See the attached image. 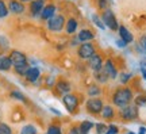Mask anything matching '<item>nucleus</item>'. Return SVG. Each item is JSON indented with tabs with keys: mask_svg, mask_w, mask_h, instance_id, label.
I'll return each instance as SVG.
<instances>
[{
	"mask_svg": "<svg viewBox=\"0 0 146 134\" xmlns=\"http://www.w3.org/2000/svg\"><path fill=\"white\" fill-rule=\"evenodd\" d=\"M134 100V91L133 88H130L129 85H122V87H118L115 89L112 95H111V102H112V106L115 107H123L126 104L133 103Z\"/></svg>",
	"mask_w": 146,
	"mask_h": 134,
	"instance_id": "nucleus-1",
	"label": "nucleus"
},
{
	"mask_svg": "<svg viewBox=\"0 0 146 134\" xmlns=\"http://www.w3.org/2000/svg\"><path fill=\"white\" fill-rule=\"evenodd\" d=\"M96 53H98V49L94 42H83L76 47V54L81 61H88Z\"/></svg>",
	"mask_w": 146,
	"mask_h": 134,
	"instance_id": "nucleus-2",
	"label": "nucleus"
},
{
	"mask_svg": "<svg viewBox=\"0 0 146 134\" xmlns=\"http://www.w3.org/2000/svg\"><path fill=\"white\" fill-rule=\"evenodd\" d=\"M65 21H66V16L64 14H56V15L50 18L46 23V29L50 33H54V34H60L64 31V27H65Z\"/></svg>",
	"mask_w": 146,
	"mask_h": 134,
	"instance_id": "nucleus-3",
	"label": "nucleus"
},
{
	"mask_svg": "<svg viewBox=\"0 0 146 134\" xmlns=\"http://www.w3.org/2000/svg\"><path fill=\"white\" fill-rule=\"evenodd\" d=\"M100 16H102V19L104 22L106 29H108V30H111V31H118V29H119V22H118V18H116V15H115V12L112 11L111 7L106 8L104 11H102V12H100Z\"/></svg>",
	"mask_w": 146,
	"mask_h": 134,
	"instance_id": "nucleus-4",
	"label": "nucleus"
},
{
	"mask_svg": "<svg viewBox=\"0 0 146 134\" xmlns=\"http://www.w3.org/2000/svg\"><path fill=\"white\" fill-rule=\"evenodd\" d=\"M138 110H139V108L137 107L135 104H134V102H133V103H130V104H126L123 107H120L119 111H118V115H119V118L122 119V121H126V122L135 121V119L138 118V114H139Z\"/></svg>",
	"mask_w": 146,
	"mask_h": 134,
	"instance_id": "nucleus-5",
	"label": "nucleus"
},
{
	"mask_svg": "<svg viewBox=\"0 0 146 134\" xmlns=\"http://www.w3.org/2000/svg\"><path fill=\"white\" fill-rule=\"evenodd\" d=\"M61 100H62V104L65 106L66 111L70 114H74L78 110V107H80V99H78V96L76 93L73 92H68L65 95H62Z\"/></svg>",
	"mask_w": 146,
	"mask_h": 134,
	"instance_id": "nucleus-6",
	"label": "nucleus"
},
{
	"mask_svg": "<svg viewBox=\"0 0 146 134\" xmlns=\"http://www.w3.org/2000/svg\"><path fill=\"white\" fill-rule=\"evenodd\" d=\"M103 106H104V102H103V99L100 96H98V98H88L87 102H85V110L91 115H99Z\"/></svg>",
	"mask_w": 146,
	"mask_h": 134,
	"instance_id": "nucleus-7",
	"label": "nucleus"
},
{
	"mask_svg": "<svg viewBox=\"0 0 146 134\" xmlns=\"http://www.w3.org/2000/svg\"><path fill=\"white\" fill-rule=\"evenodd\" d=\"M10 58L12 62V68L14 67H22V65H29V58L23 52L18 50V49H12L10 50Z\"/></svg>",
	"mask_w": 146,
	"mask_h": 134,
	"instance_id": "nucleus-8",
	"label": "nucleus"
},
{
	"mask_svg": "<svg viewBox=\"0 0 146 134\" xmlns=\"http://www.w3.org/2000/svg\"><path fill=\"white\" fill-rule=\"evenodd\" d=\"M47 3V0H31L30 3H29V14L31 18L36 19V18H39L42 12V8L45 7V4Z\"/></svg>",
	"mask_w": 146,
	"mask_h": 134,
	"instance_id": "nucleus-9",
	"label": "nucleus"
},
{
	"mask_svg": "<svg viewBox=\"0 0 146 134\" xmlns=\"http://www.w3.org/2000/svg\"><path fill=\"white\" fill-rule=\"evenodd\" d=\"M103 69L106 71V73L108 75L110 80H115L118 79V75H119V69L116 67V64L112 58H106L104 60V64H103Z\"/></svg>",
	"mask_w": 146,
	"mask_h": 134,
	"instance_id": "nucleus-10",
	"label": "nucleus"
},
{
	"mask_svg": "<svg viewBox=\"0 0 146 134\" xmlns=\"http://www.w3.org/2000/svg\"><path fill=\"white\" fill-rule=\"evenodd\" d=\"M57 10H58V7L54 3H46L45 4V7L42 8V12H41V15H39V19H41L42 22H47L50 18H53V16L57 14Z\"/></svg>",
	"mask_w": 146,
	"mask_h": 134,
	"instance_id": "nucleus-11",
	"label": "nucleus"
},
{
	"mask_svg": "<svg viewBox=\"0 0 146 134\" xmlns=\"http://www.w3.org/2000/svg\"><path fill=\"white\" fill-rule=\"evenodd\" d=\"M103 64H104V58H103V56H102L100 53L94 54V56L87 61V65H88V68L92 72H98L100 69H103Z\"/></svg>",
	"mask_w": 146,
	"mask_h": 134,
	"instance_id": "nucleus-12",
	"label": "nucleus"
},
{
	"mask_svg": "<svg viewBox=\"0 0 146 134\" xmlns=\"http://www.w3.org/2000/svg\"><path fill=\"white\" fill-rule=\"evenodd\" d=\"M41 76H42L41 69L34 65V67H29V68H27V71H26V73H25V76H23V77L26 79V81L31 83V84H36V83H38V80L41 79Z\"/></svg>",
	"mask_w": 146,
	"mask_h": 134,
	"instance_id": "nucleus-13",
	"label": "nucleus"
},
{
	"mask_svg": "<svg viewBox=\"0 0 146 134\" xmlns=\"http://www.w3.org/2000/svg\"><path fill=\"white\" fill-rule=\"evenodd\" d=\"M64 31H65V34L69 37L74 35V34L77 33L78 31V21L76 16H69V18H66Z\"/></svg>",
	"mask_w": 146,
	"mask_h": 134,
	"instance_id": "nucleus-14",
	"label": "nucleus"
},
{
	"mask_svg": "<svg viewBox=\"0 0 146 134\" xmlns=\"http://www.w3.org/2000/svg\"><path fill=\"white\" fill-rule=\"evenodd\" d=\"M76 37L83 43V42H94V39L96 38V34L94 30H91L88 27H83V29H78V31L76 33Z\"/></svg>",
	"mask_w": 146,
	"mask_h": 134,
	"instance_id": "nucleus-15",
	"label": "nucleus"
},
{
	"mask_svg": "<svg viewBox=\"0 0 146 134\" xmlns=\"http://www.w3.org/2000/svg\"><path fill=\"white\" fill-rule=\"evenodd\" d=\"M8 10H10V14H14V15H22L26 12V4L22 3L21 0H8Z\"/></svg>",
	"mask_w": 146,
	"mask_h": 134,
	"instance_id": "nucleus-16",
	"label": "nucleus"
},
{
	"mask_svg": "<svg viewBox=\"0 0 146 134\" xmlns=\"http://www.w3.org/2000/svg\"><path fill=\"white\" fill-rule=\"evenodd\" d=\"M54 88H56V92L60 93V95H65L68 92H72V84L66 79H58V80H56Z\"/></svg>",
	"mask_w": 146,
	"mask_h": 134,
	"instance_id": "nucleus-17",
	"label": "nucleus"
},
{
	"mask_svg": "<svg viewBox=\"0 0 146 134\" xmlns=\"http://www.w3.org/2000/svg\"><path fill=\"white\" fill-rule=\"evenodd\" d=\"M118 34H119V38L120 39H123V41L127 43V45H130L134 42V34L131 33L129 29L123 25H119V29H118Z\"/></svg>",
	"mask_w": 146,
	"mask_h": 134,
	"instance_id": "nucleus-18",
	"label": "nucleus"
},
{
	"mask_svg": "<svg viewBox=\"0 0 146 134\" xmlns=\"http://www.w3.org/2000/svg\"><path fill=\"white\" fill-rule=\"evenodd\" d=\"M99 115L104 119V121H112V119L115 118V115H116V114H115L114 106H112V104H104Z\"/></svg>",
	"mask_w": 146,
	"mask_h": 134,
	"instance_id": "nucleus-19",
	"label": "nucleus"
},
{
	"mask_svg": "<svg viewBox=\"0 0 146 134\" xmlns=\"http://www.w3.org/2000/svg\"><path fill=\"white\" fill-rule=\"evenodd\" d=\"M103 93V89L100 87L98 83H92V84H89L88 87H87V95H88V98H98Z\"/></svg>",
	"mask_w": 146,
	"mask_h": 134,
	"instance_id": "nucleus-20",
	"label": "nucleus"
},
{
	"mask_svg": "<svg viewBox=\"0 0 146 134\" xmlns=\"http://www.w3.org/2000/svg\"><path fill=\"white\" fill-rule=\"evenodd\" d=\"M95 127V123L92 121H88V119H85L83 122H80L77 126V130L80 134H89L92 131V129Z\"/></svg>",
	"mask_w": 146,
	"mask_h": 134,
	"instance_id": "nucleus-21",
	"label": "nucleus"
},
{
	"mask_svg": "<svg viewBox=\"0 0 146 134\" xmlns=\"http://www.w3.org/2000/svg\"><path fill=\"white\" fill-rule=\"evenodd\" d=\"M12 69V62L10 56L0 54V72H10Z\"/></svg>",
	"mask_w": 146,
	"mask_h": 134,
	"instance_id": "nucleus-22",
	"label": "nucleus"
},
{
	"mask_svg": "<svg viewBox=\"0 0 146 134\" xmlns=\"http://www.w3.org/2000/svg\"><path fill=\"white\" fill-rule=\"evenodd\" d=\"M94 79L98 84H107V83L110 81L108 75L106 73L104 69H100L98 72H94Z\"/></svg>",
	"mask_w": 146,
	"mask_h": 134,
	"instance_id": "nucleus-23",
	"label": "nucleus"
},
{
	"mask_svg": "<svg viewBox=\"0 0 146 134\" xmlns=\"http://www.w3.org/2000/svg\"><path fill=\"white\" fill-rule=\"evenodd\" d=\"M133 77H134V75L131 72H127V71L119 72V75H118V80H119V83L122 85H127L133 80Z\"/></svg>",
	"mask_w": 146,
	"mask_h": 134,
	"instance_id": "nucleus-24",
	"label": "nucleus"
},
{
	"mask_svg": "<svg viewBox=\"0 0 146 134\" xmlns=\"http://www.w3.org/2000/svg\"><path fill=\"white\" fill-rule=\"evenodd\" d=\"M91 21L94 23V26L98 27L99 30H102V31L106 30L104 22H103V19H102V16H100L99 14H92V15H91Z\"/></svg>",
	"mask_w": 146,
	"mask_h": 134,
	"instance_id": "nucleus-25",
	"label": "nucleus"
},
{
	"mask_svg": "<svg viewBox=\"0 0 146 134\" xmlns=\"http://www.w3.org/2000/svg\"><path fill=\"white\" fill-rule=\"evenodd\" d=\"M10 96H11L12 99L18 100V102H22V103H26V102H27V99H26V96L23 95V92L18 91V89H14V91H11V92H10Z\"/></svg>",
	"mask_w": 146,
	"mask_h": 134,
	"instance_id": "nucleus-26",
	"label": "nucleus"
},
{
	"mask_svg": "<svg viewBox=\"0 0 146 134\" xmlns=\"http://www.w3.org/2000/svg\"><path fill=\"white\" fill-rule=\"evenodd\" d=\"M8 15H10L8 5H7L4 0H0V19H5Z\"/></svg>",
	"mask_w": 146,
	"mask_h": 134,
	"instance_id": "nucleus-27",
	"label": "nucleus"
},
{
	"mask_svg": "<svg viewBox=\"0 0 146 134\" xmlns=\"http://www.w3.org/2000/svg\"><path fill=\"white\" fill-rule=\"evenodd\" d=\"M10 49V42H8V38L4 35H0V53L3 54L4 52H7Z\"/></svg>",
	"mask_w": 146,
	"mask_h": 134,
	"instance_id": "nucleus-28",
	"label": "nucleus"
},
{
	"mask_svg": "<svg viewBox=\"0 0 146 134\" xmlns=\"http://www.w3.org/2000/svg\"><path fill=\"white\" fill-rule=\"evenodd\" d=\"M94 1H95V7H96L100 12L104 11L106 8L111 7V5H110V0H94Z\"/></svg>",
	"mask_w": 146,
	"mask_h": 134,
	"instance_id": "nucleus-29",
	"label": "nucleus"
},
{
	"mask_svg": "<svg viewBox=\"0 0 146 134\" xmlns=\"http://www.w3.org/2000/svg\"><path fill=\"white\" fill-rule=\"evenodd\" d=\"M134 104H135L138 108L141 107H146V95H138V96H134Z\"/></svg>",
	"mask_w": 146,
	"mask_h": 134,
	"instance_id": "nucleus-30",
	"label": "nucleus"
},
{
	"mask_svg": "<svg viewBox=\"0 0 146 134\" xmlns=\"http://www.w3.org/2000/svg\"><path fill=\"white\" fill-rule=\"evenodd\" d=\"M21 134H38V129L34 125H25L21 130Z\"/></svg>",
	"mask_w": 146,
	"mask_h": 134,
	"instance_id": "nucleus-31",
	"label": "nucleus"
},
{
	"mask_svg": "<svg viewBox=\"0 0 146 134\" xmlns=\"http://www.w3.org/2000/svg\"><path fill=\"white\" fill-rule=\"evenodd\" d=\"M46 134H62V129L58 125H49L46 130Z\"/></svg>",
	"mask_w": 146,
	"mask_h": 134,
	"instance_id": "nucleus-32",
	"label": "nucleus"
},
{
	"mask_svg": "<svg viewBox=\"0 0 146 134\" xmlns=\"http://www.w3.org/2000/svg\"><path fill=\"white\" fill-rule=\"evenodd\" d=\"M0 134H14V131H12V127L10 125L0 122Z\"/></svg>",
	"mask_w": 146,
	"mask_h": 134,
	"instance_id": "nucleus-33",
	"label": "nucleus"
},
{
	"mask_svg": "<svg viewBox=\"0 0 146 134\" xmlns=\"http://www.w3.org/2000/svg\"><path fill=\"white\" fill-rule=\"evenodd\" d=\"M30 67V65H22V67H14V72L18 75V76H21V77H23L25 76V73H26L27 68Z\"/></svg>",
	"mask_w": 146,
	"mask_h": 134,
	"instance_id": "nucleus-34",
	"label": "nucleus"
},
{
	"mask_svg": "<svg viewBox=\"0 0 146 134\" xmlns=\"http://www.w3.org/2000/svg\"><path fill=\"white\" fill-rule=\"evenodd\" d=\"M95 131L96 134H104L106 129H107V125L103 123V122H99V123H95Z\"/></svg>",
	"mask_w": 146,
	"mask_h": 134,
	"instance_id": "nucleus-35",
	"label": "nucleus"
},
{
	"mask_svg": "<svg viewBox=\"0 0 146 134\" xmlns=\"http://www.w3.org/2000/svg\"><path fill=\"white\" fill-rule=\"evenodd\" d=\"M104 134H119V126H116V125H108Z\"/></svg>",
	"mask_w": 146,
	"mask_h": 134,
	"instance_id": "nucleus-36",
	"label": "nucleus"
},
{
	"mask_svg": "<svg viewBox=\"0 0 146 134\" xmlns=\"http://www.w3.org/2000/svg\"><path fill=\"white\" fill-rule=\"evenodd\" d=\"M139 71H141L142 79L146 80V58H142L141 61H139Z\"/></svg>",
	"mask_w": 146,
	"mask_h": 134,
	"instance_id": "nucleus-37",
	"label": "nucleus"
},
{
	"mask_svg": "<svg viewBox=\"0 0 146 134\" xmlns=\"http://www.w3.org/2000/svg\"><path fill=\"white\" fill-rule=\"evenodd\" d=\"M81 42L78 41V38L76 37V34L74 35H72V38H70V41H69V46H72V47H77L78 45H80Z\"/></svg>",
	"mask_w": 146,
	"mask_h": 134,
	"instance_id": "nucleus-38",
	"label": "nucleus"
},
{
	"mask_svg": "<svg viewBox=\"0 0 146 134\" xmlns=\"http://www.w3.org/2000/svg\"><path fill=\"white\" fill-rule=\"evenodd\" d=\"M115 45L119 47V49H125V47L129 46V45H127V43H126V42L123 41V39H120V38H118V39L115 41Z\"/></svg>",
	"mask_w": 146,
	"mask_h": 134,
	"instance_id": "nucleus-39",
	"label": "nucleus"
},
{
	"mask_svg": "<svg viewBox=\"0 0 146 134\" xmlns=\"http://www.w3.org/2000/svg\"><path fill=\"white\" fill-rule=\"evenodd\" d=\"M139 43H141V46L143 47V50L146 52V33L141 37V39H139Z\"/></svg>",
	"mask_w": 146,
	"mask_h": 134,
	"instance_id": "nucleus-40",
	"label": "nucleus"
},
{
	"mask_svg": "<svg viewBox=\"0 0 146 134\" xmlns=\"http://www.w3.org/2000/svg\"><path fill=\"white\" fill-rule=\"evenodd\" d=\"M46 84H47V87H54V84H56V81H54V79L53 77H47V80H46Z\"/></svg>",
	"mask_w": 146,
	"mask_h": 134,
	"instance_id": "nucleus-41",
	"label": "nucleus"
},
{
	"mask_svg": "<svg viewBox=\"0 0 146 134\" xmlns=\"http://www.w3.org/2000/svg\"><path fill=\"white\" fill-rule=\"evenodd\" d=\"M68 134H80L77 130V126H73V127H70V129L68 130Z\"/></svg>",
	"mask_w": 146,
	"mask_h": 134,
	"instance_id": "nucleus-42",
	"label": "nucleus"
},
{
	"mask_svg": "<svg viewBox=\"0 0 146 134\" xmlns=\"http://www.w3.org/2000/svg\"><path fill=\"white\" fill-rule=\"evenodd\" d=\"M138 134H146V127L145 126H139V129H138Z\"/></svg>",
	"mask_w": 146,
	"mask_h": 134,
	"instance_id": "nucleus-43",
	"label": "nucleus"
},
{
	"mask_svg": "<svg viewBox=\"0 0 146 134\" xmlns=\"http://www.w3.org/2000/svg\"><path fill=\"white\" fill-rule=\"evenodd\" d=\"M50 110H52V111H53L54 114H57V115H60V111H57V110H54V108H50Z\"/></svg>",
	"mask_w": 146,
	"mask_h": 134,
	"instance_id": "nucleus-44",
	"label": "nucleus"
},
{
	"mask_svg": "<svg viewBox=\"0 0 146 134\" xmlns=\"http://www.w3.org/2000/svg\"><path fill=\"white\" fill-rule=\"evenodd\" d=\"M22 3H25V4H27V3H30V1H31V0H21Z\"/></svg>",
	"mask_w": 146,
	"mask_h": 134,
	"instance_id": "nucleus-45",
	"label": "nucleus"
},
{
	"mask_svg": "<svg viewBox=\"0 0 146 134\" xmlns=\"http://www.w3.org/2000/svg\"><path fill=\"white\" fill-rule=\"evenodd\" d=\"M125 134H138V133H134V131H127V133H125Z\"/></svg>",
	"mask_w": 146,
	"mask_h": 134,
	"instance_id": "nucleus-46",
	"label": "nucleus"
},
{
	"mask_svg": "<svg viewBox=\"0 0 146 134\" xmlns=\"http://www.w3.org/2000/svg\"><path fill=\"white\" fill-rule=\"evenodd\" d=\"M73 1H77V0H73Z\"/></svg>",
	"mask_w": 146,
	"mask_h": 134,
	"instance_id": "nucleus-47",
	"label": "nucleus"
}]
</instances>
